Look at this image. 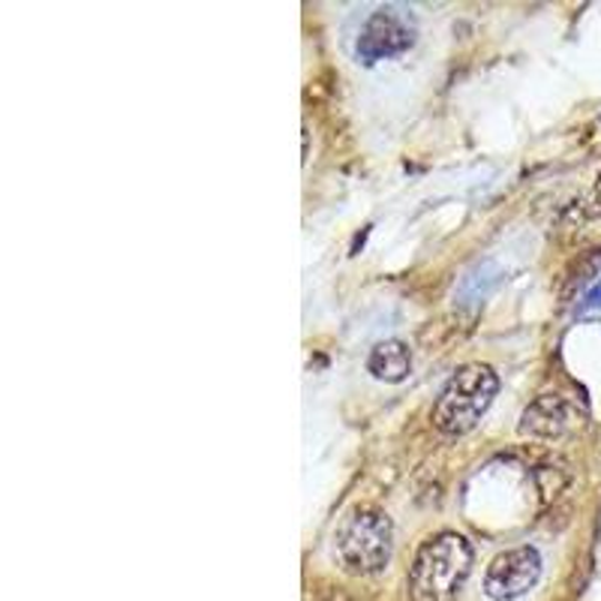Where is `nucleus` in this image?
<instances>
[{
    "mask_svg": "<svg viewBox=\"0 0 601 601\" xmlns=\"http://www.w3.org/2000/svg\"><path fill=\"white\" fill-rule=\"evenodd\" d=\"M472 571V548L458 532H442L421 544L409 569V592L415 601H458Z\"/></svg>",
    "mask_w": 601,
    "mask_h": 601,
    "instance_id": "1",
    "label": "nucleus"
},
{
    "mask_svg": "<svg viewBox=\"0 0 601 601\" xmlns=\"http://www.w3.org/2000/svg\"><path fill=\"white\" fill-rule=\"evenodd\" d=\"M500 391V379L484 364H467L445 382L433 407V424L445 437H463L479 424Z\"/></svg>",
    "mask_w": 601,
    "mask_h": 601,
    "instance_id": "2",
    "label": "nucleus"
},
{
    "mask_svg": "<svg viewBox=\"0 0 601 601\" xmlns=\"http://www.w3.org/2000/svg\"><path fill=\"white\" fill-rule=\"evenodd\" d=\"M394 530L391 520L377 509H355L334 532V560L347 574L368 578L391 560Z\"/></svg>",
    "mask_w": 601,
    "mask_h": 601,
    "instance_id": "3",
    "label": "nucleus"
},
{
    "mask_svg": "<svg viewBox=\"0 0 601 601\" xmlns=\"http://www.w3.org/2000/svg\"><path fill=\"white\" fill-rule=\"evenodd\" d=\"M541 578V557L535 548L523 544V548H511L500 553L497 560L488 565L484 574V592L493 601H511L527 595V592L539 583Z\"/></svg>",
    "mask_w": 601,
    "mask_h": 601,
    "instance_id": "4",
    "label": "nucleus"
},
{
    "mask_svg": "<svg viewBox=\"0 0 601 601\" xmlns=\"http://www.w3.org/2000/svg\"><path fill=\"white\" fill-rule=\"evenodd\" d=\"M412 42H415V28L403 12L377 10L368 19V24L361 28V37H358V61H385V58L403 54Z\"/></svg>",
    "mask_w": 601,
    "mask_h": 601,
    "instance_id": "5",
    "label": "nucleus"
},
{
    "mask_svg": "<svg viewBox=\"0 0 601 601\" xmlns=\"http://www.w3.org/2000/svg\"><path fill=\"white\" fill-rule=\"evenodd\" d=\"M578 428H581V412L560 394H541L520 415V437L539 439V442H557Z\"/></svg>",
    "mask_w": 601,
    "mask_h": 601,
    "instance_id": "6",
    "label": "nucleus"
},
{
    "mask_svg": "<svg viewBox=\"0 0 601 601\" xmlns=\"http://www.w3.org/2000/svg\"><path fill=\"white\" fill-rule=\"evenodd\" d=\"M409 368H412V355L407 343L400 340H382L370 349L368 370L379 382H403L409 377Z\"/></svg>",
    "mask_w": 601,
    "mask_h": 601,
    "instance_id": "7",
    "label": "nucleus"
},
{
    "mask_svg": "<svg viewBox=\"0 0 601 601\" xmlns=\"http://www.w3.org/2000/svg\"><path fill=\"white\" fill-rule=\"evenodd\" d=\"M583 307H601V283H595L583 298Z\"/></svg>",
    "mask_w": 601,
    "mask_h": 601,
    "instance_id": "8",
    "label": "nucleus"
},
{
    "mask_svg": "<svg viewBox=\"0 0 601 601\" xmlns=\"http://www.w3.org/2000/svg\"><path fill=\"white\" fill-rule=\"evenodd\" d=\"M595 196H599V202H601V174H599V181H595Z\"/></svg>",
    "mask_w": 601,
    "mask_h": 601,
    "instance_id": "9",
    "label": "nucleus"
}]
</instances>
